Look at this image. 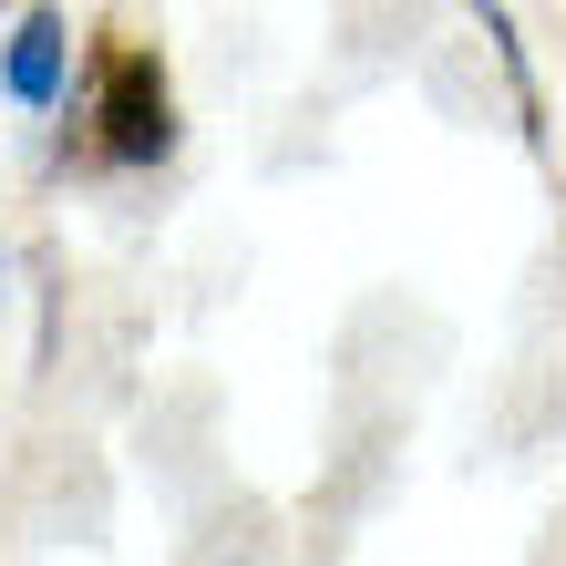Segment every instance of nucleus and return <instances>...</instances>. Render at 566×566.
Here are the masks:
<instances>
[{
  "label": "nucleus",
  "mask_w": 566,
  "mask_h": 566,
  "mask_svg": "<svg viewBox=\"0 0 566 566\" xmlns=\"http://www.w3.org/2000/svg\"><path fill=\"white\" fill-rule=\"evenodd\" d=\"M176 145V104H165L155 52H114L104 62V155L114 165H155Z\"/></svg>",
  "instance_id": "1"
},
{
  "label": "nucleus",
  "mask_w": 566,
  "mask_h": 566,
  "mask_svg": "<svg viewBox=\"0 0 566 566\" xmlns=\"http://www.w3.org/2000/svg\"><path fill=\"white\" fill-rule=\"evenodd\" d=\"M62 83H73V31H62V11H21L11 52H0V93H11L21 114H52Z\"/></svg>",
  "instance_id": "2"
}]
</instances>
